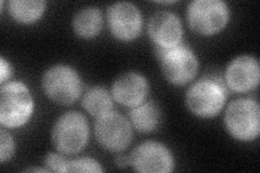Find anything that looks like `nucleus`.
<instances>
[{"label":"nucleus","mask_w":260,"mask_h":173,"mask_svg":"<svg viewBox=\"0 0 260 173\" xmlns=\"http://www.w3.org/2000/svg\"><path fill=\"white\" fill-rule=\"evenodd\" d=\"M226 95L225 87L220 79L205 77L189 88L185 94V104L195 116L211 118L221 112Z\"/></svg>","instance_id":"nucleus-1"},{"label":"nucleus","mask_w":260,"mask_h":173,"mask_svg":"<svg viewBox=\"0 0 260 173\" xmlns=\"http://www.w3.org/2000/svg\"><path fill=\"white\" fill-rule=\"evenodd\" d=\"M34 111L29 89L20 81L3 86L0 92V122L7 128H19L29 120Z\"/></svg>","instance_id":"nucleus-2"},{"label":"nucleus","mask_w":260,"mask_h":173,"mask_svg":"<svg viewBox=\"0 0 260 173\" xmlns=\"http://www.w3.org/2000/svg\"><path fill=\"white\" fill-rule=\"evenodd\" d=\"M89 140V125L78 112H69L56 120L52 128V143L64 155H76L86 147Z\"/></svg>","instance_id":"nucleus-3"},{"label":"nucleus","mask_w":260,"mask_h":173,"mask_svg":"<svg viewBox=\"0 0 260 173\" xmlns=\"http://www.w3.org/2000/svg\"><path fill=\"white\" fill-rule=\"evenodd\" d=\"M225 128L234 139L249 142L257 139L260 132V110L251 98H238L225 111Z\"/></svg>","instance_id":"nucleus-4"},{"label":"nucleus","mask_w":260,"mask_h":173,"mask_svg":"<svg viewBox=\"0 0 260 173\" xmlns=\"http://www.w3.org/2000/svg\"><path fill=\"white\" fill-rule=\"evenodd\" d=\"M43 90L52 102L67 106L78 100L83 84L74 68L68 65H55L45 73Z\"/></svg>","instance_id":"nucleus-5"},{"label":"nucleus","mask_w":260,"mask_h":173,"mask_svg":"<svg viewBox=\"0 0 260 173\" xmlns=\"http://www.w3.org/2000/svg\"><path fill=\"white\" fill-rule=\"evenodd\" d=\"M186 18L195 32L210 36L226 26L230 10L228 5L220 0H195L188 7Z\"/></svg>","instance_id":"nucleus-6"},{"label":"nucleus","mask_w":260,"mask_h":173,"mask_svg":"<svg viewBox=\"0 0 260 173\" xmlns=\"http://www.w3.org/2000/svg\"><path fill=\"white\" fill-rule=\"evenodd\" d=\"M165 79L175 86L189 84L198 75L199 61L190 48L179 45L168 50H156Z\"/></svg>","instance_id":"nucleus-7"},{"label":"nucleus","mask_w":260,"mask_h":173,"mask_svg":"<svg viewBox=\"0 0 260 173\" xmlns=\"http://www.w3.org/2000/svg\"><path fill=\"white\" fill-rule=\"evenodd\" d=\"M96 141L104 150L113 153L125 151L132 143L133 127L123 115L111 112L98 118L94 125Z\"/></svg>","instance_id":"nucleus-8"},{"label":"nucleus","mask_w":260,"mask_h":173,"mask_svg":"<svg viewBox=\"0 0 260 173\" xmlns=\"http://www.w3.org/2000/svg\"><path fill=\"white\" fill-rule=\"evenodd\" d=\"M129 161L137 172L168 173L175 167L172 152L164 144L154 141L137 146L129 156Z\"/></svg>","instance_id":"nucleus-9"},{"label":"nucleus","mask_w":260,"mask_h":173,"mask_svg":"<svg viewBox=\"0 0 260 173\" xmlns=\"http://www.w3.org/2000/svg\"><path fill=\"white\" fill-rule=\"evenodd\" d=\"M108 23L112 35L121 40L130 41L140 35L142 15L132 3H116L108 9Z\"/></svg>","instance_id":"nucleus-10"},{"label":"nucleus","mask_w":260,"mask_h":173,"mask_svg":"<svg viewBox=\"0 0 260 173\" xmlns=\"http://www.w3.org/2000/svg\"><path fill=\"white\" fill-rule=\"evenodd\" d=\"M148 30L156 50L159 51L179 46L183 35L180 19L170 11L154 13L149 21Z\"/></svg>","instance_id":"nucleus-11"},{"label":"nucleus","mask_w":260,"mask_h":173,"mask_svg":"<svg viewBox=\"0 0 260 173\" xmlns=\"http://www.w3.org/2000/svg\"><path fill=\"white\" fill-rule=\"evenodd\" d=\"M260 78L259 63L250 55H241L228 65L226 85L235 92H248L258 87Z\"/></svg>","instance_id":"nucleus-12"},{"label":"nucleus","mask_w":260,"mask_h":173,"mask_svg":"<svg viewBox=\"0 0 260 173\" xmlns=\"http://www.w3.org/2000/svg\"><path fill=\"white\" fill-rule=\"evenodd\" d=\"M149 93V84L146 79L135 72H128L114 81L112 96L120 105L136 107L144 102Z\"/></svg>","instance_id":"nucleus-13"},{"label":"nucleus","mask_w":260,"mask_h":173,"mask_svg":"<svg viewBox=\"0 0 260 173\" xmlns=\"http://www.w3.org/2000/svg\"><path fill=\"white\" fill-rule=\"evenodd\" d=\"M102 27L103 15L95 7L84 8L73 20V28H74L75 34L80 38H93L100 34Z\"/></svg>","instance_id":"nucleus-14"},{"label":"nucleus","mask_w":260,"mask_h":173,"mask_svg":"<svg viewBox=\"0 0 260 173\" xmlns=\"http://www.w3.org/2000/svg\"><path fill=\"white\" fill-rule=\"evenodd\" d=\"M130 123L141 133H150L160 122L159 107L154 102H145L133 107L129 113Z\"/></svg>","instance_id":"nucleus-15"},{"label":"nucleus","mask_w":260,"mask_h":173,"mask_svg":"<svg viewBox=\"0 0 260 173\" xmlns=\"http://www.w3.org/2000/svg\"><path fill=\"white\" fill-rule=\"evenodd\" d=\"M84 109L93 117H102L112 112L113 98L107 89L94 87L89 89L83 97Z\"/></svg>","instance_id":"nucleus-16"},{"label":"nucleus","mask_w":260,"mask_h":173,"mask_svg":"<svg viewBox=\"0 0 260 173\" xmlns=\"http://www.w3.org/2000/svg\"><path fill=\"white\" fill-rule=\"evenodd\" d=\"M46 10L45 2H30V0H12L9 3V12L12 18L19 23H34L42 18Z\"/></svg>","instance_id":"nucleus-17"},{"label":"nucleus","mask_w":260,"mask_h":173,"mask_svg":"<svg viewBox=\"0 0 260 173\" xmlns=\"http://www.w3.org/2000/svg\"><path fill=\"white\" fill-rule=\"evenodd\" d=\"M101 164L93 158L84 157L69 160L67 172H102Z\"/></svg>","instance_id":"nucleus-18"},{"label":"nucleus","mask_w":260,"mask_h":173,"mask_svg":"<svg viewBox=\"0 0 260 173\" xmlns=\"http://www.w3.org/2000/svg\"><path fill=\"white\" fill-rule=\"evenodd\" d=\"M14 153V142L11 134L5 129L0 130V160H9Z\"/></svg>","instance_id":"nucleus-19"},{"label":"nucleus","mask_w":260,"mask_h":173,"mask_svg":"<svg viewBox=\"0 0 260 173\" xmlns=\"http://www.w3.org/2000/svg\"><path fill=\"white\" fill-rule=\"evenodd\" d=\"M69 160L58 153L48 154L46 158L47 168L53 172H67Z\"/></svg>","instance_id":"nucleus-20"},{"label":"nucleus","mask_w":260,"mask_h":173,"mask_svg":"<svg viewBox=\"0 0 260 173\" xmlns=\"http://www.w3.org/2000/svg\"><path fill=\"white\" fill-rule=\"evenodd\" d=\"M0 63H2V66H0V82L4 84L6 80L9 79L12 75V67L9 62H7L5 57L0 59Z\"/></svg>","instance_id":"nucleus-21"},{"label":"nucleus","mask_w":260,"mask_h":173,"mask_svg":"<svg viewBox=\"0 0 260 173\" xmlns=\"http://www.w3.org/2000/svg\"><path fill=\"white\" fill-rule=\"evenodd\" d=\"M116 164L118 167H121V168H125V167L129 166L130 164L129 157H126V156H119V157L116 159Z\"/></svg>","instance_id":"nucleus-22"},{"label":"nucleus","mask_w":260,"mask_h":173,"mask_svg":"<svg viewBox=\"0 0 260 173\" xmlns=\"http://www.w3.org/2000/svg\"><path fill=\"white\" fill-rule=\"evenodd\" d=\"M27 172H50L49 169H44V168H30L26 169Z\"/></svg>","instance_id":"nucleus-23"}]
</instances>
